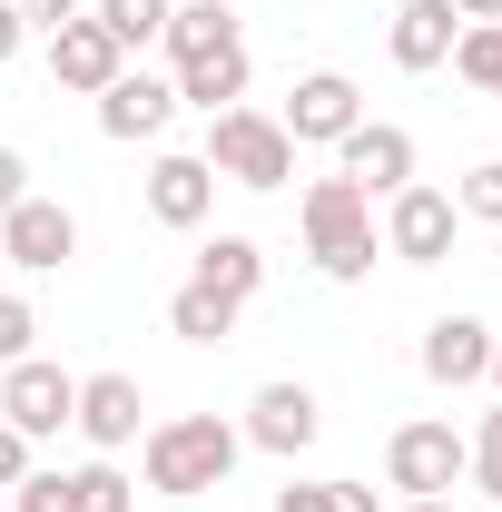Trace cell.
Here are the masks:
<instances>
[{
    "label": "cell",
    "instance_id": "cb8c5ba5",
    "mask_svg": "<svg viewBox=\"0 0 502 512\" xmlns=\"http://www.w3.org/2000/svg\"><path fill=\"white\" fill-rule=\"evenodd\" d=\"M69 483H79V512H138V483H128L109 453H99V463H79Z\"/></svg>",
    "mask_w": 502,
    "mask_h": 512
},
{
    "label": "cell",
    "instance_id": "f546056e",
    "mask_svg": "<svg viewBox=\"0 0 502 512\" xmlns=\"http://www.w3.org/2000/svg\"><path fill=\"white\" fill-rule=\"evenodd\" d=\"M20 197H30V158H20V148H0V217H10Z\"/></svg>",
    "mask_w": 502,
    "mask_h": 512
},
{
    "label": "cell",
    "instance_id": "e0dca14e",
    "mask_svg": "<svg viewBox=\"0 0 502 512\" xmlns=\"http://www.w3.org/2000/svg\"><path fill=\"white\" fill-rule=\"evenodd\" d=\"M384 40H394V69H443L453 40H463V20H453V0H404Z\"/></svg>",
    "mask_w": 502,
    "mask_h": 512
},
{
    "label": "cell",
    "instance_id": "8fae6325",
    "mask_svg": "<svg viewBox=\"0 0 502 512\" xmlns=\"http://www.w3.org/2000/svg\"><path fill=\"white\" fill-rule=\"evenodd\" d=\"M178 119V79H158V69H119L109 89H99V138H158V128Z\"/></svg>",
    "mask_w": 502,
    "mask_h": 512
},
{
    "label": "cell",
    "instance_id": "ac0fdd59",
    "mask_svg": "<svg viewBox=\"0 0 502 512\" xmlns=\"http://www.w3.org/2000/svg\"><path fill=\"white\" fill-rule=\"evenodd\" d=\"M197 286H217V296L247 306L256 286H266V247H256V237H207V247H197Z\"/></svg>",
    "mask_w": 502,
    "mask_h": 512
},
{
    "label": "cell",
    "instance_id": "7402d4cb",
    "mask_svg": "<svg viewBox=\"0 0 502 512\" xmlns=\"http://www.w3.org/2000/svg\"><path fill=\"white\" fill-rule=\"evenodd\" d=\"M453 69H463L483 99H502V20H463V40H453Z\"/></svg>",
    "mask_w": 502,
    "mask_h": 512
},
{
    "label": "cell",
    "instance_id": "2e32d148",
    "mask_svg": "<svg viewBox=\"0 0 502 512\" xmlns=\"http://www.w3.org/2000/svg\"><path fill=\"white\" fill-rule=\"evenodd\" d=\"M168 79H178V109H207V119H217V109H237V99H247V40L197 50V60H178Z\"/></svg>",
    "mask_w": 502,
    "mask_h": 512
},
{
    "label": "cell",
    "instance_id": "6da1fadb",
    "mask_svg": "<svg viewBox=\"0 0 502 512\" xmlns=\"http://www.w3.org/2000/svg\"><path fill=\"white\" fill-rule=\"evenodd\" d=\"M237 453H247V434H237L227 414H168V424H148L138 463H148V493H178V503H197V493H227Z\"/></svg>",
    "mask_w": 502,
    "mask_h": 512
},
{
    "label": "cell",
    "instance_id": "603a6c76",
    "mask_svg": "<svg viewBox=\"0 0 502 512\" xmlns=\"http://www.w3.org/2000/svg\"><path fill=\"white\" fill-rule=\"evenodd\" d=\"M276 512H384V503H375V483H286Z\"/></svg>",
    "mask_w": 502,
    "mask_h": 512
},
{
    "label": "cell",
    "instance_id": "9a60e30c",
    "mask_svg": "<svg viewBox=\"0 0 502 512\" xmlns=\"http://www.w3.org/2000/svg\"><path fill=\"white\" fill-rule=\"evenodd\" d=\"M424 375L434 384H483L493 375V325L483 316H434L424 325Z\"/></svg>",
    "mask_w": 502,
    "mask_h": 512
},
{
    "label": "cell",
    "instance_id": "ffe728a7",
    "mask_svg": "<svg viewBox=\"0 0 502 512\" xmlns=\"http://www.w3.org/2000/svg\"><path fill=\"white\" fill-rule=\"evenodd\" d=\"M227 40H237V10H227V0H178V10H168V60L227 50Z\"/></svg>",
    "mask_w": 502,
    "mask_h": 512
},
{
    "label": "cell",
    "instance_id": "83f0119b",
    "mask_svg": "<svg viewBox=\"0 0 502 512\" xmlns=\"http://www.w3.org/2000/svg\"><path fill=\"white\" fill-rule=\"evenodd\" d=\"M30 335H40L30 296H0V365H20V355H30Z\"/></svg>",
    "mask_w": 502,
    "mask_h": 512
},
{
    "label": "cell",
    "instance_id": "ba28073f",
    "mask_svg": "<svg viewBox=\"0 0 502 512\" xmlns=\"http://www.w3.org/2000/svg\"><path fill=\"white\" fill-rule=\"evenodd\" d=\"M335 178H355L365 197L414 188V128H394V119H355L345 138H335Z\"/></svg>",
    "mask_w": 502,
    "mask_h": 512
},
{
    "label": "cell",
    "instance_id": "7c38bea8",
    "mask_svg": "<svg viewBox=\"0 0 502 512\" xmlns=\"http://www.w3.org/2000/svg\"><path fill=\"white\" fill-rule=\"evenodd\" d=\"M207 207H217V168H207L197 148H168V158L148 168V217H158V227H207Z\"/></svg>",
    "mask_w": 502,
    "mask_h": 512
},
{
    "label": "cell",
    "instance_id": "836d02e7",
    "mask_svg": "<svg viewBox=\"0 0 502 512\" xmlns=\"http://www.w3.org/2000/svg\"><path fill=\"white\" fill-rule=\"evenodd\" d=\"M493 384H502V335H493Z\"/></svg>",
    "mask_w": 502,
    "mask_h": 512
},
{
    "label": "cell",
    "instance_id": "d590c367",
    "mask_svg": "<svg viewBox=\"0 0 502 512\" xmlns=\"http://www.w3.org/2000/svg\"><path fill=\"white\" fill-rule=\"evenodd\" d=\"M0 512H10V503H0Z\"/></svg>",
    "mask_w": 502,
    "mask_h": 512
},
{
    "label": "cell",
    "instance_id": "4fadbf2b",
    "mask_svg": "<svg viewBox=\"0 0 502 512\" xmlns=\"http://www.w3.org/2000/svg\"><path fill=\"white\" fill-rule=\"evenodd\" d=\"M119 69H128V50L109 40V30H99V20H89V10H79L69 30H50V79H60V89H79V99H99V89H109Z\"/></svg>",
    "mask_w": 502,
    "mask_h": 512
},
{
    "label": "cell",
    "instance_id": "277c9868",
    "mask_svg": "<svg viewBox=\"0 0 502 512\" xmlns=\"http://www.w3.org/2000/svg\"><path fill=\"white\" fill-rule=\"evenodd\" d=\"M384 473H394V493H404V503H453V483L473 473V444H463L443 414H424V424H394Z\"/></svg>",
    "mask_w": 502,
    "mask_h": 512
},
{
    "label": "cell",
    "instance_id": "52a82bcc",
    "mask_svg": "<svg viewBox=\"0 0 502 512\" xmlns=\"http://www.w3.org/2000/svg\"><path fill=\"white\" fill-rule=\"evenodd\" d=\"M355 119H365V89H355L345 69H306V79L286 89V109H276V128H286L296 148H335Z\"/></svg>",
    "mask_w": 502,
    "mask_h": 512
},
{
    "label": "cell",
    "instance_id": "4dcf8cb0",
    "mask_svg": "<svg viewBox=\"0 0 502 512\" xmlns=\"http://www.w3.org/2000/svg\"><path fill=\"white\" fill-rule=\"evenodd\" d=\"M20 473H30V434H10V424H0V493H10Z\"/></svg>",
    "mask_w": 502,
    "mask_h": 512
},
{
    "label": "cell",
    "instance_id": "44dd1931",
    "mask_svg": "<svg viewBox=\"0 0 502 512\" xmlns=\"http://www.w3.org/2000/svg\"><path fill=\"white\" fill-rule=\"evenodd\" d=\"M168 10H178V0H89V20H99L119 50H148V40H168Z\"/></svg>",
    "mask_w": 502,
    "mask_h": 512
},
{
    "label": "cell",
    "instance_id": "7a4b0ae2",
    "mask_svg": "<svg viewBox=\"0 0 502 512\" xmlns=\"http://www.w3.org/2000/svg\"><path fill=\"white\" fill-rule=\"evenodd\" d=\"M207 168H217V188H256V197H276L286 178H296V138L266 119V109H217L207 119V148H197Z\"/></svg>",
    "mask_w": 502,
    "mask_h": 512
},
{
    "label": "cell",
    "instance_id": "4316f807",
    "mask_svg": "<svg viewBox=\"0 0 502 512\" xmlns=\"http://www.w3.org/2000/svg\"><path fill=\"white\" fill-rule=\"evenodd\" d=\"M463 444H473V483H483V493L502 503V404L483 414V424H473V434H463Z\"/></svg>",
    "mask_w": 502,
    "mask_h": 512
},
{
    "label": "cell",
    "instance_id": "d4e9b609",
    "mask_svg": "<svg viewBox=\"0 0 502 512\" xmlns=\"http://www.w3.org/2000/svg\"><path fill=\"white\" fill-rule=\"evenodd\" d=\"M10 512H79V483H69V473H40V463H30V473L10 483Z\"/></svg>",
    "mask_w": 502,
    "mask_h": 512
},
{
    "label": "cell",
    "instance_id": "484cf974",
    "mask_svg": "<svg viewBox=\"0 0 502 512\" xmlns=\"http://www.w3.org/2000/svg\"><path fill=\"white\" fill-rule=\"evenodd\" d=\"M453 207H463V217H483V227H502V158H483V168L453 188Z\"/></svg>",
    "mask_w": 502,
    "mask_h": 512
},
{
    "label": "cell",
    "instance_id": "5bb4252c",
    "mask_svg": "<svg viewBox=\"0 0 502 512\" xmlns=\"http://www.w3.org/2000/svg\"><path fill=\"white\" fill-rule=\"evenodd\" d=\"M138 414H148V404H138V375H79V414H69V424L99 453L138 444Z\"/></svg>",
    "mask_w": 502,
    "mask_h": 512
},
{
    "label": "cell",
    "instance_id": "d6986e66",
    "mask_svg": "<svg viewBox=\"0 0 502 512\" xmlns=\"http://www.w3.org/2000/svg\"><path fill=\"white\" fill-rule=\"evenodd\" d=\"M237 316H247V306H237V296H217V286H197V276L168 296V335H188V345H227Z\"/></svg>",
    "mask_w": 502,
    "mask_h": 512
},
{
    "label": "cell",
    "instance_id": "8992f818",
    "mask_svg": "<svg viewBox=\"0 0 502 512\" xmlns=\"http://www.w3.org/2000/svg\"><path fill=\"white\" fill-rule=\"evenodd\" d=\"M453 227H463V207L414 178V188L384 197V227H375V237H384V256H404V266H443V256H453Z\"/></svg>",
    "mask_w": 502,
    "mask_h": 512
},
{
    "label": "cell",
    "instance_id": "9c48e42d",
    "mask_svg": "<svg viewBox=\"0 0 502 512\" xmlns=\"http://www.w3.org/2000/svg\"><path fill=\"white\" fill-rule=\"evenodd\" d=\"M79 256V217H69L60 197H20L10 217H0V266H30V276H50Z\"/></svg>",
    "mask_w": 502,
    "mask_h": 512
},
{
    "label": "cell",
    "instance_id": "3957f363",
    "mask_svg": "<svg viewBox=\"0 0 502 512\" xmlns=\"http://www.w3.org/2000/svg\"><path fill=\"white\" fill-rule=\"evenodd\" d=\"M375 197L355 188V178H315L306 188V256L335 276V286H355V276H375Z\"/></svg>",
    "mask_w": 502,
    "mask_h": 512
},
{
    "label": "cell",
    "instance_id": "5b68a950",
    "mask_svg": "<svg viewBox=\"0 0 502 512\" xmlns=\"http://www.w3.org/2000/svg\"><path fill=\"white\" fill-rule=\"evenodd\" d=\"M69 414H79V375L50 365V355H20V365H0V424L10 434H69Z\"/></svg>",
    "mask_w": 502,
    "mask_h": 512
},
{
    "label": "cell",
    "instance_id": "e575fe53",
    "mask_svg": "<svg viewBox=\"0 0 502 512\" xmlns=\"http://www.w3.org/2000/svg\"><path fill=\"white\" fill-rule=\"evenodd\" d=\"M404 512H453V503H404Z\"/></svg>",
    "mask_w": 502,
    "mask_h": 512
},
{
    "label": "cell",
    "instance_id": "f1b7e54d",
    "mask_svg": "<svg viewBox=\"0 0 502 512\" xmlns=\"http://www.w3.org/2000/svg\"><path fill=\"white\" fill-rule=\"evenodd\" d=\"M10 10H20V30H69L89 0H10Z\"/></svg>",
    "mask_w": 502,
    "mask_h": 512
},
{
    "label": "cell",
    "instance_id": "1f68e13d",
    "mask_svg": "<svg viewBox=\"0 0 502 512\" xmlns=\"http://www.w3.org/2000/svg\"><path fill=\"white\" fill-rule=\"evenodd\" d=\"M20 40H30V30H20V10H10V0H0V69L20 60Z\"/></svg>",
    "mask_w": 502,
    "mask_h": 512
},
{
    "label": "cell",
    "instance_id": "d6a6232c",
    "mask_svg": "<svg viewBox=\"0 0 502 512\" xmlns=\"http://www.w3.org/2000/svg\"><path fill=\"white\" fill-rule=\"evenodd\" d=\"M453 20H502V0H453Z\"/></svg>",
    "mask_w": 502,
    "mask_h": 512
},
{
    "label": "cell",
    "instance_id": "30bf717a",
    "mask_svg": "<svg viewBox=\"0 0 502 512\" xmlns=\"http://www.w3.org/2000/svg\"><path fill=\"white\" fill-rule=\"evenodd\" d=\"M237 434H247L256 453H286V463H296V453L325 434V404H315L306 384H256V404H247V424H237Z\"/></svg>",
    "mask_w": 502,
    "mask_h": 512
}]
</instances>
